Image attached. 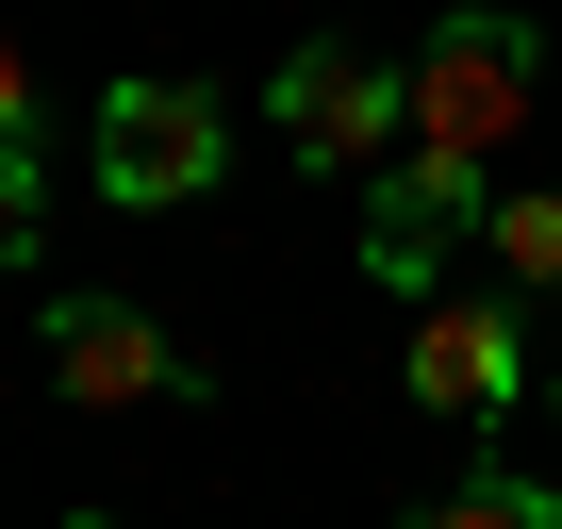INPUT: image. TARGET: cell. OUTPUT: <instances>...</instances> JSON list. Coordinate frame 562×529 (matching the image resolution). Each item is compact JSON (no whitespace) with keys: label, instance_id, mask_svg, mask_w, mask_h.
Returning a JSON list of instances; mask_svg holds the SVG:
<instances>
[{"label":"cell","instance_id":"cell-1","mask_svg":"<svg viewBox=\"0 0 562 529\" xmlns=\"http://www.w3.org/2000/svg\"><path fill=\"white\" fill-rule=\"evenodd\" d=\"M529 83H546V34H529V18H496V0L430 18V50H414V149H397V166L480 182V166L529 133Z\"/></svg>","mask_w":562,"mask_h":529},{"label":"cell","instance_id":"cell-2","mask_svg":"<svg viewBox=\"0 0 562 529\" xmlns=\"http://www.w3.org/2000/svg\"><path fill=\"white\" fill-rule=\"evenodd\" d=\"M265 116H281V149H299L315 182H348V166H397V149H414V67H381V50L315 34V50H281Z\"/></svg>","mask_w":562,"mask_h":529},{"label":"cell","instance_id":"cell-3","mask_svg":"<svg viewBox=\"0 0 562 529\" xmlns=\"http://www.w3.org/2000/svg\"><path fill=\"white\" fill-rule=\"evenodd\" d=\"M199 182H215V100H199V83H116V100H100V199L166 215V199H199Z\"/></svg>","mask_w":562,"mask_h":529},{"label":"cell","instance_id":"cell-4","mask_svg":"<svg viewBox=\"0 0 562 529\" xmlns=\"http://www.w3.org/2000/svg\"><path fill=\"white\" fill-rule=\"evenodd\" d=\"M397 381H414V414L496 430V414L529 397V348H513V315H496V299H430V315H414V348H397Z\"/></svg>","mask_w":562,"mask_h":529},{"label":"cell","instance_id":"cell-5","mask_svg":"<svg viewBox=\"0 0 562 529\" xmlns=\"http://www.w3.org/2000/svg\"><path fill=\"white\" fill-rule=\"evenodd\" d=\"M50 381L83 414H149V397H199V364L133 315V299H50Z\"/></svg>","mask_w":562,"mask_h":529},{"label":"cell","instance_id":"cell-6","mask_svg":"<svg viewBox=\"0 0 562 529\" xmlns=\"http://www.w3.org/2000/svg\"><path fill=\"white\" fill-rule=\"evenodd\" d=\"M480 215H496L480 182H447V166H381V199H364V282H397V299L430 315V264H447Z\"/></svg>","mask_w":562,"mask_h":529},{"label":"cell","instance_id":"cell-7","mask_svg":"<svg viewBox=\"0 0 562 529\" xmlns=\"http://www.w3.org/2000/svg\"><path fill=\"white\" fill-rule=\"evenodd\" d=\"M480 264H513L529 299H562V182H529V199H496V215H480Z\"/></svg>","mask_w":562,"mask_h":529},{"label":"cell","instance_id":"cell-8","mask_svg":"<svg viewBox=\"0 0 562 529\" xmlns=\"http://www.w3.org/2000/svg\"><path fill=\"white\" fill-rule=\"evenodd\" d=\"M414 529H562V496H546V480H513V463H480V480H463V496H430Z\"/></svg>","mask_w":562,"mask_h":529},{"label":"cell","instance_id":"cell-9","mask_svg":"<svg viewBox=\"0 0 562 529\" xmlns=\"http://www.w3.org/2000/svg\"><path fill=\"white\" fill-rule=\"evenodd\" d=\"M34 232H50V182H34V149H0V264H34Z\"/></svg>","mask_w":562,"mask_h":529},{"label":"cell","instance_id":"cell-10","mask_svg":"<svg viewBox=\"0 0 562 529\" xmlns=\"http://www.w3.org/2000/svg\"><path fill=\"white\" fill-rule=\"evenodd\" d=\"M0 149H34V50L0 34Z\"/></svg>","mask_w":562,"mask_h":529},{"label":"cell","instance_id":"cell-11","mask_svg":"<svg viewBox=\"0 0 562 529\" xmlns=\"http://www.w3.org/2000/svg\"><path fill=\"white\" fill-rule=\"evenodd\" d=\"M67 529H116V513H67Z\"/></svg>","mask_w":562,"mask_h":529},{"label":"cell","instance_id":"cell-12","mask_svg":"<svg viewBox=\"0 0 562 529\" xmlns=\"http://www.w3.org/2000/svg\"><path fill=\"white\" fill-rule=\"evenodd\" d=\"M546 414H562V364H546Z\"/></svg>","mask_w":562,"mask_h":529}]
</instances>
